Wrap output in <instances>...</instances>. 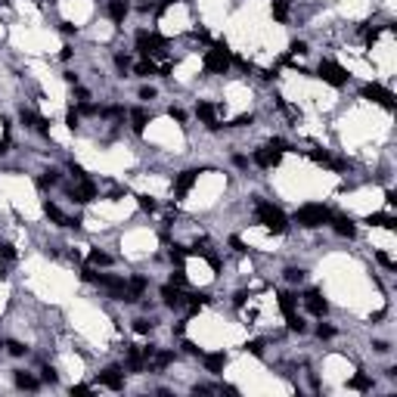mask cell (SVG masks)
Listing matches in <instances>:
<instances>
[{
	"label": "cell",
	"mask_w": 397,
	"mask_h": 397,
	"mask_svg": "<svg viewBox=\"0 0 397 397\" xmlns=\"http://www.w3.org/2000/svg\"><path fill=\"white\" fill-rule=\"evenodd\" d=\"M255 214H258V221H261V224H264L270 233H285V230H288L285 214H282L276 205H270V202H258Z\"/></svg>",
	"instance_id": "6da1fadb"
},
{
	"label": "cell",
	"mask_w": 397,
	"mask_h": 397,
	"mask_svg": "<svg viewBox=\"0 0 397 397\" xmlns=\"http://www.w3.org/2000/svg\"><path fill=\"white\" fill-rule=\"evenodd\" d=\"M295 221H298L301 227H308V230H317V227H323V224L332 221V211H329L326 205H304V208H298Z\"/></svg>",
	"instance_id": "7a4b0ae2"
},
{
	"label": "cell",
	"mask_w": 397,
	"mask_h": 397,
	"mask_svg": "<svg viewBox=\"0 0 397 397\" xmlns=\"http://www.w3.org/2000/svg\"><path fill=\"white\" fill-rule=\"evenodd\" d=\"M205 68L208 71H218V75H224V71L230 68V47L221 41V44H214V50L205 53Z\"/></svg>",
	"instance_id": "3957f363"
},
{
	"label": "cell",
	"mask_w": 397,
	"mask_h": 397,
	"mask_svg": "<svg viewBox=\"0 0 397 397\" xmlns=\"http://www.w3.org/2000/svg\"><path fill=\"white\" fill-rule=\"evenodd\" d=\"M320 78L326 81V84H332V87H345V84H348V71L341 68L338 62L323 59V62H320Z\"/></svg>",
	"instance_id": "277c9868"
},
{
	"label": "cell",
	"mask_w": 397,
	"mask_h": 397,
	"mask_svg": "<svg viewBox=\"0 0 397 397\" xmlns=\"http://www.w3.org/2000/svg\"><path fill=\"white\" fill-rule=\"evenodd\" d=\"M279 311L285 314V323H288V329L292 332H304V320L295 314V295H288V292H282L279 295Z\"/></svg>",
	"instance_id": "5b68a950"
},
{
	"label": "cell",
	"mask_w": 397,
	"mask_h": 397,
	"mask_svg": "<svg viewBox=\"0 0 397 397\" xmlns=\"http://www.w3.org/2000/svg\"><path fill=\"white\" fill-rule=\"evenodd\" d=\"M137 50L143 53V56H149V53H161V50H165V38H161V34L140 31L137 34Z\"/></svg>",
	"instance_id": "8992f818"
},
{
	"label": "cell",
	"mask_w": 397,
	"mask_h": 397,
	"mask_svg": "<svg viewBox=\"0 0 397 397\" xmlns=\"http://www.w3.org/2000/svg\"><path fill=\"white\" fill-rule=\"evenodd\" d=\"M146 279H143V276H134L131 282H124V292H121V298L118 301H128V304H134V301H140V295L143 292H146Z\"/></svg>",
	"instance_id": "52a82bcc"
},
{
	"label": "cell",
	"mask_w": 397,
	"mask_h": 397,
	"mask_svg": "<svg viewBox=\"0 0 397 397\" xmlns=\"http://www.w3.org/2000/svg\"><path fill=\"white\" fill-rule=\"evenodd\" d=\"M363 96L372 100V103H378V106H385V109H394V96L388 93L385 87H378V84H366L363 87Z\"/></svg>",
	"instance_id": "ba28073f"
},
{
	"label": "cell",
	"mask_w": 397,
	"mask_h": 397,
	"mask_svg": "<svg viewBox=\"0 0 397 397\" xmlns=\"http://www.w3.org/2000/svg\"><path fill=\"white\" fill-rule=\"evenodd\" d=\"M93 195H96V186L90 180H78V186L68 189V198H75V202H93Z\"/></svg>",
	"instance_id": "9c48e42d"
},
{
	"label": "cell",
	"mask_w": 397,
	"mask_h": 397,
	"mask_svg": "<svg viewBox=\"0 0 397 397\" xmlns=\"http://www.w3.org/2000/svg\"><path fill=\"white\" fill-rule=\"evenodd\" d=\"M304 304H308V311L314 314V317H326V311H329V304H326V298H323L317 288H311L308 295H304Z\"/></svg>",
	"instance_id": "30bf717a"
},
{
	"label": "cell",
	"mask_w": 397,
	"mask_h": 397,
	"mask_svg": "<svg viewBox=\"0 0 397 397\" xmlns=\"http://www.w3.org/2000/svg\"><path fill=\"white\" fill-rule=\"evenodd\" d=\"M198 174H202V171H195V168L180 171V174H177V183H174V192H177L180 198H183V195L192 189V183H195V177H198Z\"/></svg>",
	"instance_id": "8fae6325"
},
{
	"label": "cell",
	"mask_w": 397,
	"mask_h": 397,
	"mask_svg": "<svg viewBox=\"0 0 397 397\" xmlns=\"http://www.w3.org/2000/svg\"><path fill=\"white\" fill-rule=\"evenodd\" d=\"M161 298H165L168 308H183V304H186V295L180 292V285H174V282L161 285Z\"/></svg>",
	"instance_id": "7c38bea8"
},
{
	"label": "cell",
	"mask_w": 397,
	"mask_h": 397,
	"mask_svg": "<svg viewBox=\"0 0 397 397\" xmlns=\"http://www.w3.org/2000/svg\"><path fill=\"white\" fill-rule=\"evenodd\" d=\"M100 385L112 388V391H121V388H124V375H121V369H118V366L103 369V372H100Z\"/></svg>",
	"instance_id": "4fadbf2b"
},
{
	"label": "cell",
	"mask_w": 397,
	"mask_h": 397,
	"mask_svg": "<svg viewBox=\"0 0 397 397\" xmlns=\"http://www.w3.org/2000/svg\"><path fill=\"white\" fill-rule=\"evenodd\" d=\"M195 115L208 124V131H218V128H221V121H218V109H214L211 103H198V106H195Z\"/></svg>",
	"instance_id": "5bb4252c"
},
{
	"label": "cell",
	"mask_w": 397,
	"mask_h": 397,
	"mask_svg": "<svg viewBox=\"0 0 397 397\" xmlns=\"http://www.w3.org/2000/svg\"><path fill=\"white\" fill-rule=\"evenodd\" d=\"M255 165H258V168H276V165H279V152H273L270 146H267V149H258V152H255Z\"/></svg>",
	"instance_id": "9a60e30c"
},
{
	"label": "cell",
	"mask_w": 397,
	"mask_h": 397,
	"mask_svg": "<svg viewBox=\"0 0 397 397\" xmlns=\"http://www.w3.org/2000/svg\"><path fill=\"white\" fill-rule=\"evenodd\" d=\"M329 224L335 227L338 236H345V239H354V236H357V227H354V221H351V218H332Z\"/></svg>",
	"instance_id": "2e32d148"
},
{
	"label": "cell",
	"mask_w": 397,
	"mask_h": 397,
	"mask_svg": "<svg viewBox=\"0 0 397 397\" xmlns=\"http://www.w3.org/2000/svg\"><path fill=\"white\" fill-rule=\"evenodd\" d=\"M22 124L25 128H34V131H41V134H47V121L41 118V115H34V112H28V109H22Z\"/></svg>",
	"instance_id": "e0dca14e"
},
{
	"label": "cell",
	"mask_w": 397,
	"mask_h": 397,
	"mask_svg": "<svg viewBox=\"0 0 397 397\" xmlns=\"http://www.w3.org/2000/svg\"><path fill=\"white\" fill-rule=\"evenodd\" d=\"M112 22H124V16H128V4L124 0H109V7H106Z\"/></svg>",
	"instance_id": "ac0fdd59"
},
{
	"label": "cell",
	"mask_w": 397,
	"mask_h": 397,
	"mask_svg": "<svg viewBox=\"0 0 397 397\" xmlns=\"http://www.w3.org/2000/svg\"><path fill=\"white\" fill-rule=\"evenodd\" d=\"M227 366V354H205V369L208 372H224Z\"/></svg>",
	"instance_id": "d6986e66"
},
{
	"label": "cell",
	"mask_w": 397,
	"mask_h": 397,
	"mask_svg": "<svg viewBox=\"0 0 397 397\" xmlns=\"http://www.w3.org/2000/svg\"><path fill=\"white\" fill-rule=\"evenodd\" d=\"M44 214H47V218L53 221V224H59V227H68V218H65V214L56 208V205H53V202H44Z\"/></svg>",
	"instance_id": "ffe728a7"
},
{
	"label": "cell",
	"mask_w": 397,
	"mask_h": 397,
	"mask_svg": "<svg viewBox=\"0 0 397 397\" xmlns=\"http://www.w3.org/2000/svg\"><path fill=\"white\" fill-rule=\"evenodd\" d=\"M208 301H211V298H208L205 292H195V295H186V308H189L192 314H198V311H202Z\"/></svg>",
	"instance_id": "44dd1931"
},
{
	"label": "cell",
	"mask_w": 397,
	"mask_h": 397,
	"mask_svg": "<svg viewBox=\"0 0 397 397\" xmlns=\"http://www.w3.org/2000/svg\"><path fill=\"white\" fill-rule=\"evenodd\" d=\"M366 224H372V227H385V230H394V227H397V221L391 218V214H369Z\"/></svg>",
	"instance_id": "7402d4cb"
},
{
	"label": "cell",
	"mask_w": 397,
	"mask_h": 397,
	"mask_svg": "<svg viewBox=\"0 0 397 397\" xmlns=\"http://www.w3.org/2000/svg\"><path fill=\"white\" fill-rule=\"evenodd\" d=\"M131 121H134V131L143 134V128L149 124V112H146V109H134V112H131Z\"/></svg>",
	"instance_id": "603a6c76"
},
{
	"label": "cell",
	"mask_w": 397,
	"mask_h": 397,
	"mask_svg": "<svg viewBox=\"0 0 397 397\" xmlns=\"http://www.w3.org/2000/svg\"><path fill=\"white\" fill-rule=\"evenodd\" d=\"M171 363H174V354H171V351H155V354H152V366H155V369H165V366H171Z\"/></svg>",
	"instance_id": "cb8c5ba5"
},
{
	"label": "cell",
	"mask_w": 397,
	"mask_h": 397,
	"mask_svg": "<svg viewBox=\"0 0 397 397\" xmlns=\"http://www.w3.org/2000/svg\"><path fill=\"white\" fill-rule=\"evenodd\" d=\"M87 261L93 264V267H109V264H112V258L106 255V251H100V248H93V251H90V255H87Z\"/></svg>",
	"instance_id": "d4e9b609"
},
{
	"label": "cell",
	"mask_w": 397,
	"mask_h": 397,
	"mask_svg": "<svg viewBox=\"0 0 397 397\" xmlns=\"http://www.w3.org/2000/svg\"><path fill=\"white\" fill-rule=\"evenodd\" d=\"M16 385L25 388V391H34V388H38V378L28 375V372H16Z\"/></svg>",
	"instance_id": "484cf974"
},
{
	"label": "cell",
	"mask_w": 397,
	"mask_h": 397,
	"mask_svg": "<svg viewBox=\"0 0 397 397\" xmlns=\"http://www.w3.org/2000/svg\"><path fill=\"white\" fill-rule=\"evenodd\" d=\"M348 388H351V391H369L372 382H369V375H354L351 382H348Z\"/></svg>",
	"instance_id": "4316f807"
},
{
	"label": "cell",
	"mask_w": 397,
	"mask_h": 397,
	"mask_svg": "<svg viewBox=\"0 0 397 397\" xmlns=\"http://www.w3.org/2000/svg\"><path fill=\"white\" fill-rule=\"evenodd\" d=\"M134 71H137L140 78H149V75H155V62H152V59L146 56L143 62H137V68H134Z\"/></svg>",
	"instance_id": "83f0119b"
},
{
	"label": "cell",
	"mask_w": 397,
	"mask_h": 397,
	"mask_svg": "<svg viewBox=\"0 0 397 397\" xmlns=\"http://www.w3.org/2000/svg\"><path fill=\"white\" fill-rule=\"evenodd\" d=\"M273 19L276 22H285L288 19V4H285V0H273Z\"/></svg>",
	"instance_id": "f1b7e54d"
},
{
	"label": "cell",
	"mask_w": 397,
	"mask_h": 397,
	"mask_svg": "<svg viewBox=\"0 0 397 397\" xmlns=\"http://www.w3.org/2000/svg\"><path fill=\"white\" fill-rule=\"evenodd\" d=\"M56 183H59V174H56V171H47V174L38 180V186H44V189H47V186H56Z\"/></svg>",
	"instance_id": "f546056e"
},
{
	"label": "cell",
	"mask_w": 397,
	"mask_h": 397,
	"mask_svg": "<svg viewBox=\"0 0 397 397\" xmlns=\"http://www.w3.org/2000/svg\"><path fill=\"white\" fill-rule=\"evenodd\" d=\"M285 279H288V282H304V270H301V267H288V270H285Z\"/></svg>",
	"instance_id": "4dcf8cb0"
},
{
	"label": "cell",
	"mask_w": 397,
	"mask_h": 397,
	"mask_svg": "<svg viewBox=\"0 0 397 397\" xmlns=\"http://www.w3.org/2000/svg\"><path fill=\"white\" fill-rule=\"evenodd\" d=\"M186 255H189V248H180V245H174V248H171V261H174V264H183V258H186Z\"/></svg>",
	"instance_id": "1f68e13d"
},
{
	"label": "cell",
	"mask_w": 397,
	"mask_h": 397,
	"mask_svg": "<svg viewBox=\"0 0 397 397\" xmlns=\"http://www.w3.org/2000/svg\"><path fill=\"white\" fill-rule=\"evenodd\" d=\"M134 332L149 335V332H152V323H149V320H134Z\"/></svg>",
	"instance_id": "d6a6232c"
},
{
	"label": "cell",
	"mask_w": 397,
	"mask_h": 397,
	"mask_svg": "<svg viewBox=\"0 0 397 397\" xmlns=\"http://www.w3.org/2000/svg\"><path fill=\"white\" fill-rule=\"evenodd\" d=\"M137 202H140L143 211H155V208H158V205H155V198H149V195H137Z\"/></svg>",
	"instance_id": "836d02e7"
},
{
	"label": "cell",
	"mask_w": 397,
	"mask_h": 397,
	"mask_svg": "<svg viewBox=\"0 0 397 397\" xmlns=\"http://www.w3.org/2000/svg\"><path fill=\"white\" fill-rule=\"evenodd\" d=\"M100 115H106V118H121L124 109H121V106H109V109H100Z\"/></svg>",
	"instance_id": "e575fe53"
},
{
	"label": "cell",
	"mask_w": 397,
	"mask_h": 397,
	"mask_svg": "<svg viewBox=\"0 0 397 397\" xmlns=\"http://www.w3.org/2000/svg\"><path fill=\"white\" fill-rule=\"evenodd\" d=\"M7 348H10L13 357H22V354H25V345H22V341H7Z\"/></svg>",
	"instance_id": "d590c367"
},
{
	"label": "cell",
	"mask_w": 397,
	"mask_h": 397,
	"mask_svg": "<svg viewBox=\"0 0 397 397\" xmlns=\"http://www.w3.org/2000/svg\"><path fill=\"white\" fill-rule=\"evenodd\" d=\"M270 149H273V152H279V155H282V152H288V143L276 137V140H270Z\"/></svg>",
	"instance_id": "8d00e7d4"
},
{
	"label": "cell",
	"mask_w": 397,
	"mask_h": 397,
	"mask_svg": "<svg viewBox=\"0 0 397 397\" xmlns=\"http://www.w3.org/2000/svg\"><path fill=\"white\" fill-rule=\"evenodd\" d=\"M65 124H68V128H71V131H75V128H78V124H81V115H78L75 109H71V112L65 115Z\"/></svg>",
	"instance_id": "74e56055"
},
{
	"label": "cell",
	"mask_w": 397,
	"mask_h": 397,
	"mask_svg": "<svg viewBox=\"0 0 397 397\" xmlns=\"http://www.w3.org/2000/svg\"><path fill=\"white\" fill-rule=\"evenodd\" d=\"M248 351H251V354H255V357H261V354H264V341H261V338H255V341H248Z\"/></svg>",
	"instance_id": "f35d334b"
},
{
	"label": "cell",
	"mask_w": 397,
	"mask_h": 397,
	"mask_svg": "<svg viewBox=\"0 0 397 397\" xmlns=\"http://www.w3.org/2000/svg\"><path fill=\"white\" fill-rule=\"evenodd\" d=\"M115 65H118L121 71H128V68H131V56H124V53H118V56H115Z\"/></svg>",
	"instance_id": "ab89813d"
},
{
	"label": "cell",
	"mask_w": 397,
	"mask_h": 397,
	"mask_svg": "<svg viewBox=\"0 0 397 397\" xmlns=\"http://www.w3.org/2000/svg\"><path fill=\"white\" fill-rule=\"evenodd\" d=\"M251 121H255V118H251V115H239L236 121H233V124H230V128H248V124H251Z\"/></svg>",
	"instance_id": "60d3db41"
},
{
	"label": "cell",
	"mask_w": 397,
	"mask_h": 397,
	"mask_svg": "<svg viewBox=\"0 0 397 397\" xmlns=\"http://www.w3.org/2000/svg\"><path fill=\"white\" fill-rule=\"evenodd\" d=\"M171 282H174V285H183V282H186V273H183V270L177 267L174 273H171Z\"/></svg>",
	"instance_id": "b9f144b4"
},
{
	"label": "cell",
	"mask_w": 397,
	"mask_h": 397,
	"mask_svg": "<svg viewBox=\"0 0 397 397\" xmlns=\"http://www.w3.org/2000/svg\"><path fill=\"white\" fill-rule=\"evenodd\" d=\"M304 53H308V44H304V41H295V44H292V56H304Z\"/></svg>",
	"instance_id": "7bdbcfd3"
},
{
	"label": "cell",
	"mask_w": 397,
	"mask_h": 397,
	"mask_svg": "<svg viewBox=\"0 0 397 397\" xmlns=\"http://www.w3.org/2000/svg\"><path fill=\"white\" fill-rule=\"evenodd\" d=\"M363 38H366V44H375L378 41V28H363Z\"/></svg>",
	"instance_id": "ee69618b"
},
{
	"label": "cell",
	"mask_w": 397,
	"mask_h": 397,
	"mask_svg": "<svg viewBox=\"0 0 397 397\" xmlns=\"http://www.w3.org/2000/svg\"><path fill=\"white\" fill-rule=\"evenodd\" d=\"M317 335H320V338H332L335 329H332V326H323V323H320V326H317Z\"/></svg>",
	"instance_id": "f6af8a7d"
},
{
	"label": "cell",
	"mask_w": 397,
	"mask_h": 397,
	"mask_svg": "<svg viewBox=\"0 0 397 397\" xmlns=\"http://www.w3.org/2000/svg\"><path fill=\"white\" fill-rule=\"evenodd\" d=\"M56 369H50V366H44V382H50V385H56Z\"/></svg>",
	"instance_id": "bcb514c9"
},
{
	"label": "cell",
	"mask_w": 397,
	"mask_h": 397,
	"mask_svg": "<svg viewBox=\"0 0 397 397\" xmlns=\"http://www.w3.org/2000/svg\"><path fill=\"white\" fill-rule=\"evenodd\" d=\"M68 168H71V174H75V180H87V174H84V168H81V165H75V161H71Z\"/></svg>",
	"instance_id": "7dc6e473"
},
{
	"label": "cell",
	"mask_w": 397,
	"mask_h": 397,
	"mask_svg": "<svg viewBox=\"0 0 397 397\" xmlns=\"http://www.w3.org/2000/svg\"><path fill=\"white\" fill-rule=\"evenodd\" d=\"M81 112H84V115H100V109H96L93 103H81Z\"/></svg>",
	"instance_id": "c3c4849f"
},
{
	"label": "cell",
	"mask_w": 397,
	"mask_h": 397,
	"mask_svg": "<svg viewBox=\"0 0 397 397\" xmlns=\"http://www.w3.org/2000/svg\"><path fill=\"white\" fill-rule=\"evenodd\" d=\"M168 115H171L174 121H183V118H186V112H183V109H174V106L168 109Z\"/></svg>",
	"instance_id": "681fc988"
},
{
	"label": "cell",
	"mask_w": 397,
	"mask_h": 397,
	"mask_svg": "<svg viewBox=\"0 0 397 397\" xmlns=\"http://www.w3.org/2000/svg\"><path fill=\"white\" fill-rule=\"evenodd\" d=\"M0 255H4V258H10V261H13V258H16V251H13V245H0Z\"/></svg>",
	"instance_id": "f907efd6"
},
{
	"label": "cell",
	"mask_w": 397,
	"mask_h": 397,
	"mask_svg": "<svg viewBox=\"0 0 397 397\" xmlns=\"http://www.w3.org/2000/svg\"><path fill=\"white\" fill-rule=\"evenodd\" d=\"M192 38H195V41H208V31H205V28H195Z\"/></svg>",
	"instance_id": "816d5d0a"
},
{
	"label": "cell",
	"mask_w": 397,
	"mask_h": 397,
	"mask_svg": "<svg viewBox=\"0 0 397 397\" xmlns=\"http://www.w3.org/2000/svg\"><path fill=\"white\" fill-rule=\"evenodd\" d=\"M152 96H155L152 87H143V90H140V100H152Z\"/></svg>",
	"instance_id": "f5cc1de1"
},
{
	"label": "cell",
	"mask_w": 397,
	"mask_h": 397,
	"mask_svg": "<svg viewBox=\"0 0 397 397\" xmlns=\"http://www.w3.org/2000/svg\"><path fill=\"white\" fill-rule=\"evenodd\" d=\"M378 261H382L385 267H394V261H391V255H385V251H378Z\"/></svg>",
	"instance_id": "db71d44e"
},
{
	"label": "cell",
	"mask_w": 397,
	"mask_h": 397,
	"mask_svg": "<svg viewBox=\"0 0 397 397\" xmlns=\"http://www.w3.org/2000/svg\"><path fill=\"white\" fill-rule=\"evenodd\" d=\"M230 245L236 248V251H245V245H242V239H239V236H233V239H230Z\"/></svg>",
	"instance_id": "11a10c76"
},
{
	"label": "cell",
	"mask_w": 397,
	"mask_h": 397,
	"mask_svg": "<svg viewBox=\"0 0 397 397\" xmlns=\"http://www.w3.org/2000/svg\"><path fill=\"white\" fill-rule=\"evenodd\" d=\"M71 394H90L87 385H71Z\"/></svg>",
	"instance_id": "9f6ffc18"
},
{
	"label": "cell",
	"mask_w": 397,
	"mask_h": 397,
	"mask_svg": "<svg viewBox=\"0 0 397 397\" xmlns=\"http://www.w3.org/2000/svg\"><path fill=\"white\" fill-rule=\"evenodd\" d=\"M183 351H186V354H198V348L192 345V341H183Z\"/></svg>",
	"instance_id": "6f0895ef"
},
{
	"label": "cell",
	"mask_w": 397,
	"mask_h": 397,
	"mask_svg": "<svg viewBox=\"0 0 397 397\" xmlns=\"http://www.w3.org/2000/svg\"><path fill=\"white\" fill-rule=\"evenodd\" d=\"M59 28H62V34H71V31H75V25H71V22H59Z\"/></svg>",
	"instance_id": "680465c9"
},
{
	"label": "cell",
	"mask_w": 397,
	"mask_h": 397,
	"mask_svg": "<svg viewBox=\"0 0 397 397\" xmlns=\"http://www.w3.org/2000/svg\"><path fill=\"white\" fill-rule=\"evenodd\" d=\"M245 298H248V295H245V292H239V295H236V298H233V301H236V308H242V304H245Z\"/></svg>",
	"instance_id": "91938a15"
},
{
	"label": "cell",
	"mask_w": 397,
	"mask_h": 397,
	"mask_svg": "<svg viewBox=\"0 0 397 397\" xmlns=\"http://www.w3.org/2000/svg\"><path fill=\"white\" fill-rule=\"evenodd\" d=\"M7 149H10V137H4V143H0V155H4Z\"/></svg>",
	"instance_id": "94428289"
},
{
	"label": "cell",
	"mask_w": 397,
	"mask_h": 397,
	"mask_svg": "<svg viewBox=\"0 0 397 397\" xmlns=\"http://www.w3.org/2000/svg\"><path fill=\"white\" fill-rule=\"evenodd\" d=\"M0 279H4V264H0Z\"/></svg>",
	"instance_id": "6125c7cd"
}]
</instances>
